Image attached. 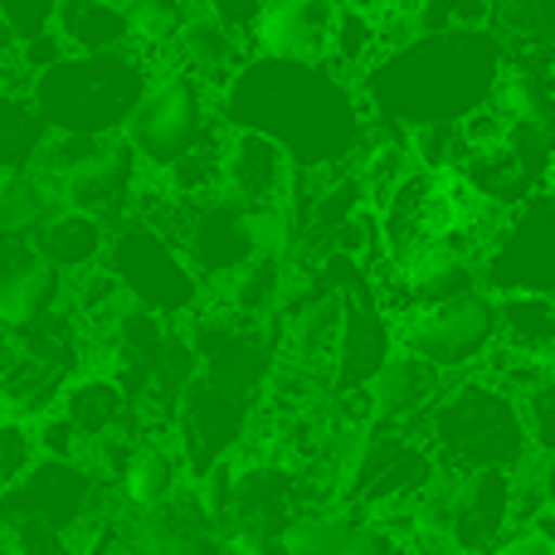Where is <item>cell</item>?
I'll list each match as a JSON object with an SVG mask.
<instances>
[{"label": "cell", "instance_id": "cell-6", "mask_svg": "<svg viewBox=\"0 0 555 555\" xmlns=\"http://www.w3.org/2000/svg\"><path fill=\"white\" fill-rule=\"evenodd\" d=\"M103 263H107V273L122 283L127 302L146 307V312L166 317V322H176V326L191 322V317L210 302V287L195 273V263L185 259V249L146 220L117 224Z\"/></svg>", "mask_w": 555, "mask_h": 555}, {"label": "cell", "instance_id": "cell-15", "mask_svg": "<svg viewBox=\"0 0 555 555\" xmlns=\"http://www.w3.org/2000/svg\"><path fill=\"white\" fill-rule=\"evenodd\" d=\"M297 162L263 132L249 127H230V146H224V191L234 201L254 205V210H287L297 191Z\"/></svg>", "mask_w": 555, "mask_h": 555}, {"label": "cell", "instance_id": "cell-19", "mask_svg": "<svg viewBox=\"0 0 555 555\" xmlns=\"http://www.w3.org/2000/svg\"><path fill=\"white\" fill-rule=\"evenodd\" d=\"M449 390V375L434 371L429 361L400 351L380 365L371 385H365V404H371V429H404V424H420V414L429 410L439 395Z\"/></svg>", "mask_w": 555, "mask_h": 555}, {"label": "cell", "instance_id": "cell-5", "mask_svg": "<svg viewBox=\"0 0 555 555\" xmlns=\"http://www.w3.org/2000/svg\"><path fill=\"white\" fill-rule=\"evenodd\" d=\"M220 127V93L185 68H162L146 98L137 103V113L127 117L122 142L146 176H166L181 156L201 152Z\"/></svg>", "mask_w": 555, "mask_h": 555}, {"label": "cell", "instance_id": "cell-4", "mask_svg": "<svg viewBox=\"0 0 555 555\" xmlns=\"http://www.w3.org/2000/svg\"><path fill=\"white\" fill-rule=\"evenodd\" d=\"M162 68L142 49H107V54H68L29 83L49 132L64 137H122L127 117L146 98Z\"/></svg>", "mask_w": 555, "mask_h": 555}, {"label": "cell", "instance_id": "cell-28", "mask_svg": "<svg viewBox=\"0 0 555 555\" xmlns=\"http://www.w3.org/2000/svg\"><path fill=\"white\" fill-rule=\"evenodd\" d=\"M59 35H64L68 54H107V49L132 44V25L127 10L98 5V0H59Z\"/></svg>", "mask_w": 555, "mask_h": 555}, {"label": "cell", "instance_id": "cell-10", "mask_svg": "<svg viewBox=\"0 0 555 555\" xmlns=\"http://www.w3.org/2000/svg\"><path fill=\"white\" fill-rule=\"evenodd\" d=\"M254 400H259V395L230 390V385L210 380V375H195V380L185 385L181 410H176V424H171V443L185 459L191 482L249 449L254 420H259V404Z\"/></svg>", "mask_w": 555, "mask_h": 555}, {"label": "cell", "instance_id": "cell-17", "mask_svg": "<svg viewBox=\"0 0 555 555\" xmlns=\"http://www.w3.org/2000/svg\"><path fill=\"white\" fill-rule=\"evenodd\" d=\"M59 307H68V278L49 259H39L29 240H15L0 254V326L20 332Z\"/></svg>", "mask_w": 555, "mask_h": 555}, {"label": "cell", "instance_id": "cell-27", "mask_svg": "<svg viewBox=\"0 0 555 555\" xmlns=\"http://www.w3.org/2000/svg\"><path fill=\"white\" fill-rule=\"evenodd\" d=\"M64 390L68 380L64 375H54L49 365L29 361V356H10L5 375H0V414H10V420H44L49 410H59L64 404Z\"/></svg>", "mask_w": 555, "mask_h": 555}, {"label": "cell", "instance_id": "cell-33", "mask_svg": "<svg viewBox=\"0 0 555 555\" xmlns=\"http://www.w3.org/2000/svg\"><path fill=\"white\" fill-rule=\"evenodd\" d=\"M191 0H137L127 10V25H132V49H142L156 68H166V54L176 49L181 29L191 25Z\"/></svg>", "mask_w": 555, "mask_h": 555}, {"label": "cell", "instance_id": "cell-45", "mask_svg": "<svg viewBox=\"0 0 555 555\" xmlns=\"http://www.w3.org/2000/svg\"><path fill=\"white\" fill-rule=\"evenodd\" d=\"M10 244H15V240H10V230H5V220H0V254H5V249H10Z\"/></svg>", "mask_w": 555, "mask_h": 555}, {"label": "cell", "instance_id": "cell-21", "mask_svg": "<svg viewBox=\"0 0 555 555\" xmlns=\"http://www.w3.org/2000/svg\"><path fill=\"white\" fill-rule=\"evenodd\" d=\"M336 5H341V0H269L263 25H259V35H254V54L326 59Z\"/></svg>", "mask_w": 555, "mask_h": 555}, {"label": "cell", "instance_id": "cell-11", "mask_svg": "<svg viewBox=\"0 0 555 555\" xmlns=\"http://www.w3.org/2000/svg\"><path fill=\"white\" fill-rule=\"evenodd\" d=\"M482 287L507 293H555V181L507 215L482 254Z\"/></svg>", "mask_w": 555, "mask_h": 555}, {"label": "cell", "instance_id": "cell-8", "mask_svg": "<svg viewBox=\"0 0 555 555\" xmlns=\"http://www.w3.org/2000/svg\"><path fill=\"white\" fill-rule=\"evenodd\" d=\"M400 326V346L420 361H429L434 371H443L449 380L459 375H473L502 341V312L498 297L488 287L468 297H453V302H434L410 312Z\"/></svg>", "mask_w": 555, "mask_h": 555}, {"label": "cell", "instance_id": "cell-22", "mask_svg": "<svg viewBox=\"0 0 555 555\" xmlns=\"http://www.w3.org/2000/svg\"><path fill=\"white\" fill-rule=\"evenodd\" d=\"M185 488H191V473H185V459L176 453L171 434H146L117 473V507L156 512L171 498H181Z\"/></svg>", "mask_w": 555, "mask_h": 555}, {"label": "cell", "instance_id": "cell-12", "mask_svg": "<svg viewBox=\"0 0 555 555\" xmlns=\"http://www.w3.org/2000/svg\"><path fill=\"white\" fill-rule=\"evenodd\" d=\"M185 259L195 263V273L205 278V287H224L240 269H249L259 254H269L263 240V210L234 201L230 191L195 201L185 215V234H181Z\"/></svg>", "mask_w": 555, "mask_h": 555}, {"label": "cell", "instance_id": "cell-24", "mask_svg": "<svg viewBox=\"0 0 555 555\" xmlns=\"http://www.w3.org/2000/svg\"><path fill=\"white\" fill-rule=\"evenodd\" d=\"M29 244H35L39 259H49L64 278H78V273L103 269L107 244H113V224H103L88 210H74V205H59V210L29 234Z\"/></svg>", "mask_w": 555, "mask_h": 555}, {"label": "cell", "instance_id": "cell-3", "mask_svg": "<svg viewBox=\"0 0 555 555\" xmlns=\"http://www.w3.org/2000/svg\"><path fill=\"white\" fill-rule=\"evenodd\" d=\"M414 429L449 473H521L537 459L521 400L478 371L449 380V390L420 414Z\"/></svg>", "mask_w": 555, "mask_h": 555}, {"label": "cell", "instance_id": "cell-20", "mask_svg": "<svg viewBox=\"0 0 555 555\" xmlns=\"http://www.w3.org/2000/svg\"><path fill=\"white\" fill-rule=\"evenodd\" d=\"M127 531L142 555H220L224 546L220 527L205 517L195 488H185L181 498H171L156 512H127Z\"/></svg>", "mask_w": 555, "mask_h": 555}, {"label": "cell", "instance_id": "cell-25", "mask_svg": "<svg viewBox=\"0 0 555 555\" xmlns=\"http://www.w3.org/2000/svg\"><path fill=\"white\" fill-rule=\"evenodd\" d=\"M287 287H293V259L269 249L249 269L234 273L224 287H215L210 307H224L230 317H244V322H278L287 302Z\"/></svg>", "mask_w": 555, "mask_h": 555}, {"label": "cell", "instance_id": "cell-1", "mask_svg": "<svg viewBox=\"0 0 555 555\" xmlns=\"http://www.w3.org/2000/svg\"><path fill=\"white\" fill-rule=\"evenodd\" d=\"M220 117L230 127L273 137L307 176L351 171L375 142L361 88L336 74L326 59L254 54L220 93Z\"/></svg>", "mask_w": 555, "mask_h": 555}, {"label": "cell", "instance_id": "cell-9", "mask_svg": "<svg viewBox=\"0 0 555 555\" xmlns=\"http://www.w3.org/2000/svg\"><path fill=\"white\" fill-rule=\"evenodd\" d=\"M185 341L201 356V375L244 395H263L273 371L283 365V317L278 322H244L224 307L205 302L191 322H181Z\"/></svg>", "mask_w": 555, "mask_h": 555}, {"label": "cell", "instance_id": "cell-37", "mask_svg": "<svg viewBox=\"0 0 555 555\" xmlns=\"http://www.w3.org/2000/svg\"><path fill=\"white\" fill-rule=\"evenodd\" d=\"M191 10L220 20L224 29H234L240 39H249V44H254V35H259V25H263V10H269V0H191Z\"/></svg>", "mask_w": 555, "mask_h": 555}, {"label": "cell", "instance_id": "cell-16", "mask_svg": "<svg viewBox=\"0 0 555 555\" xmlns=\"http://www.w3.org/2000/svg\"><path fill=\"white\" fill-rule=\"evenodd\" d=\"M307 512V478L283 459H234V527H259L278 537Z\"/></svg>", "mask_w": 555, "mask_h": 555}, {"label": "cell", "instance_id": "cell-26", "mask_svg": "<svg viewBox=\"0 0 555 555\" xmlns=\"http://www.w3.org/2000/svg\"><path fill=\"white\" fill-rule=\"evenodd\" d=\"M404 283H410L414 312L434 302H453V297H468L482 287V263L463 249L449 244H434L429 254H420L414 263H404Z\"/></svg>", "mask_w": 555, "mask_h": 555}, {"label": "cell", "instance_id": "cell-18", "mask_svg": "<svg viewBox=\"0 0 555 555\" xmlns=\"http://www.w3.org/2000/svg\"><path fill=\"white\" fill-rule=\"evenodd\" d=\"M59 410L83 429V439L93 443V449L98 443H107V439H146L137 395L127 390L113 371H98V365L88 375H78V380H68L64 404H59Z\"/></svg>", "mask_w": 555, "mask_h": 555}, {"label": "cell", "instance_id": "cell-29", "mask_svg": "<svg viewBox=\"0 0 555 555\" xmlns=\"http://www.w3.org/2000/svg\"><path fill=\"white\" fill-rule=\"evenodd\" d=\"M49 137L54 132L39 117L35 98L0 88V171H35Z\"/></svg>", "mask_w": 555, "mask_h": 555}, {"label": "cell", "instance_id": "cell-39", "mask_svg": "<svg viewBox=\"0 0 555 555\" xmlns=\"http://www.w3.org/2000/svg\"><path fill=\"white\" fill-rule=\"evenodd\" d=\"M0 20L20 39H39L59 25V0H0Z\"/></svg>", "mask_w": 555, "mask_h": 555}, {"label": "cell", "instance_id": "cell-14", "mask_svg": "<svg viewBox=\"0 0 555 555\" xmlns=\"http://www.w3.org/2000/svg\"><path fill=\"white\" fill-rule=\"evenodd\" d=\"M395 351H400V326H395V317L380 307L375 283L346 293L341 336H336V356H332V395L365 390Z\"/></svg>", "mask_w": 555, "mask_h": 555}, {"label": "cell", "instance_id": "cell-31", "mask_svg": "<svg viewBox=\"0 0 555 555\" xmlns=\"http://www.w3.org/2000/svg\"><path fill=\"white\" fill-rule=\"evenodd\" d=\"M512 54L555 64V0H498V20H492Z\"/></svg>", "mask_w": 555, "mask_h": 555}, {"label": "cell", "instance_id": "cell-43", "mask_svg": "<svg viewBox=\"0 0 555 555\" xmlns=\"http://www.w3.org/2000/svg\"><path fill=\"white\" fill-rule=\"evenodd\" d=\"M10 356H15V341H10V332H5V326H0V375H5Z\"/></svg>", "mask_w": 555, "mask_h": 555}, {"label": "cell", "instance_id": "cell-35", "mask_svg": "<svg viewBox=\"0 0 555 555\" xmlns=\"http://www.w3.org/2000/svg\"><path fill=\"white\" fill-rule=\"evenodd\" d=\"M39 459H44V453H39L35 424L0 414V492L20 488V482L39 468Z\"/></svg>", "mask_w": 555, "mask_h": 555}, {"label": "cell", "instance_id": "cell-44", "mask_svg": "<svg viewBox=\"0 0 555 555\" xmlns=\"http://www.w3.org/2000/svg\"><path fill=\"white\" fill-rule=\"evenodd\" d=\"M98 5H113V10H132L137 0H98Z\"/></svg>", "mask_w": 555, "mask_h": 555}, {"label": "cell", "instance_id": "cell-32", "mask_svg": "<svg viewBox=\"0 0 555 555\" xmlns=\"http://www.w3.org/2000/svg\"><path fill=\"white\" fill-rule=\"evenodd\" d=\"M54 210H59L54 181H44L39 171H0V220H5L10 240H29Z\"/></svg>", "mask_w": 555, "mask_h": 555}, {"label": "cell", "instance_id": "cell-41", "mask_svg": "<svg viewBox=\"0 0 555 555\" xmlns=\"http://www.w3.org/2000/svg\"><path fill=\"white\" fill-rule=\"evenodd\" d=\"M531 473H537V482H541L546 507H555V453H537V459H531Z\"/></svg>", "mask_w": 555, "mask_h": 555}, {"label": "cell", "instance_id": "cell-42", "mask_svg": "<svg viewBox=\"0 0 555 555\" xmlns=\"http://www.w3.org/2000/svg\"><path fill=\"white\" fill-rule=\"evenodd\" d=\"M537 531H541V537H546L551 546H555V507H546V512L537 517Z\"/></svg>", "mask_w": 555, "mask_h": 555}, {"label": "cell", "instance_id": "cell-7", "mask_svg": "<svg viewBox=\"0 0 555 555\" xmlns=\"http://www.w3.org/2000/svg\"><path fill=\"white\" fill-rule=\"evenodd\" d=\"M439 473H443L439 459H434V449L424 443V434L414 424H404V429H365L341 473V502L371 512V517L420 507V498L434 488Z\"/></svg>", "mask_w": 555, "mask_h": 555}, {"label": "cell", "instance_id": "cell-2", "mask_svg": "<svg viewBox=\"0 0 555 555\" xmlns=\"http://www.w3.org/2000/svg\"><path fill=\"white\" fill-rule=\"evenodd\" d=\"M512 49L498 29H420L361 78V103L380 132L468 122L498 98Z\"/></svg>", "mask_w": 555, "mask_h": 555}, {"label": "cell", "instance_id": "cell-40", "mask_svg": "<svg viewBox=\"0 0 555 555\" xmlns=\"http://www.w3.org/2000/svg\"><path fill=\"white\" fill-rule=\"evenodd\" d=\"M488 555H555V546L541 537L537 527H531V531H517V537H507L498 551H488Z\"/></svg>", "mask_w": 555, "mask_h": 555}, {"label": "cell", "instance_id": "cell-34", "mask_svg": "<svg viewBox=\"0 0 555 555\" xmlns=\"http://www.w3.org/2000/svg\"><path fill=\"white\" fill-rule=\"evenodd\" d=\"M224 146H230V122L201 146V152L181 156L171 171L162 176V185L176 195V201H210V195L224 191Z\"/></svg>", "mask_w": 555, "mask_h": 555}, {"label": "cell", "instance_id": "cell-36", "mask_svg": "<svg viewBox=\"0 0 555 555\" xmlns=\"http://www.w3.org/2000/svg\"><path fill=\"white\" fill-rule=\"evenodd\" d=\"M35 439L39 453L54 463H93V443L83 439V429L64 410H49L44 420H35Z\"/></svg>", "mask_w": 555, "mask_h": 555}, {"label": "cell", "instance_id": "cell-23", "mask_svg": "<svg viewBox=\"0 0 555 555\" xmlns=\"http://www.w3.org/2000/svg\"><path fill=\"white\" fill-rule=\"evenodd\" d=\"M249 59H254L249 39H240L234 29H224L220 20L195 10L191 25H185L181 39H176V49L166 54V68H185V74H195L201 83H210L215 93H224Z\"/></svg>", "mask_w": 555, "mask_h": 555}, {"label": "cell", "instance_id": "cell-13", "mask_svg": "<svg viewBox=\"0 0 555 555\" xmlns=\"http://www.w3.org/2000/svg\"><path fill=\"white\" fill-rule=\"evenodd\" d=\"M142 185H146V171H142V162L127 152L122 137H98V142H88V152L59 176L54 191H59V205L88 210L117 230V224L132 220Z\"/></svg>", "mask_w": 555, "mask_h": 555}, {"label": "cell", "instance_id": "cell-30", "mask_svg": "<svg viewBox=\"0 0 555 555\" xmlns=\"http://www.w3.org/2000/svg\"><path fill=\"white\" fill-rule=\"evenodd\" d=\"M502 346L555 361V293H507L498 297Z\"/></svg>", "mask_w": 555, "mask_h": 555}, {"label": "cell", "instance_id": "cell-38", "mask_svg": "<svg viewBox=\"0 0 555 555\" xmlns=\"http://www.w3.org/2000/svg\"><path fill=\"white\" fill-rule=\"evenodd\" d=\"M521 414H527V434L537 453H555V375L541 380L537 390L521 400Z\"/></svg>", "mask_w": 555, "mask_h": 555}]
</instances>
